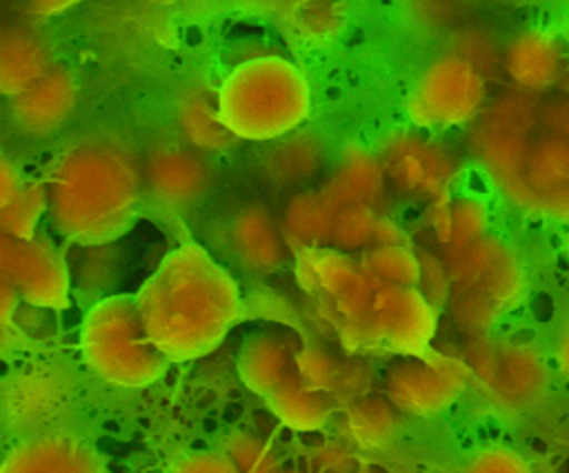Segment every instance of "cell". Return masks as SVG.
<instances>
[{
  "instance_id": "cell-9",
  "label": "cell",
  "mask_w": 569,
  "mask_h": 473,
  "mask_svg": "<svg viewBox=\"0 0 569 473\" xmlns=\"http://www.w3.org/2000/svg\"><path fill=\"white\" fill-rule=\"evenodd\" d=\"M4 278L18 300L40 309H60L69 300L67 260L40 240H11Z\"/></svg>"
},
{
  "instance_id": "cell-26",
  "label": "cell",
  "mask_w": 569,
  "mask_h": 473,
  "mask_svg": "<svg viewBox=\"0 0 569 473\" xmlns=\"http://www.w3.org/2000/svg\"><path fill=\"white\" fill-rule=\"evenodd\" d=\"M360 266L376 286H416L422 278L420 262L400 244H382L365 251Z\"/></svg>"
},
{
  "instance_id": "cell-8",
  "label": "cell",
  "mask_w": 569,
  "mask_h": 473,
  "mask_svg": "<svg viewBox=\"0 0 569 473\" xmlns=\"http://www.w3.org/2000/svg\"><path fill=\"white\" fill-rule=\"evenodd\" d=\"M142 184L149 193L167 207H193L216 184V169L189 144L153 149L142 167Z\"/></svg>"
},
{
  "instance_id": "cell-15",
  "label": "cell",
  "mask_w": 569,
  "mask_h": 473,
  "mask_svg": "<svg viewBox=\"0 0 569 473\" xmlns=\"http://www.w3.org/2000/svg\"><path fill=\"white\" fill-rule=\"evenodd\" d=\"M473 371L498 402L518 406L525 400H533L536 393H540V362L536 360L533 353L520 351L516 346H502L485 353L482 360L478 358Z\"/></svg>"
},
{
  "instance_id": "cell-6",
  "label": "cell",
  "mask_w": 569,
  "mask_h": 473,
  "mask_svg": "<svg viewBox=\"0 0 569 473\" xmlns=\"http://www.w3.org/2000/svg\"><path fill=\"white\" fill-rule=\"evenodd\" d=\"M485 100L480 71L462 56L449 53L433 60L407 100L413 124L427 129H449L471 122Z\"/></svg>"
},
{
  "instance_id": "cell-27",
  "label": "cell",
  "mask_w": 569,
  "mask_h": 473,
  "mask_svg": "<svg viewBox=\"0 0 569 473\" xmlns=\"http://www.w3.org/2000/svg\"><path fill=\"white\" fill-rule=\"evenodd\" d=\"M378 218L371 207L351 204L333 209L329 244L336 251H369L376 244Z\"/></svg>"
},
{
  "instance_id": "cell-36",
  "label": "cell",
  "mask_w": 569,
  "mask_h": 473,
  "mask_svg": "<svg viewBox=\"0 0 569 473\" xmlns=\"http://www.w3.org/2000/svg\"><path fill=\"white\" fill-rule=\"evenodd\" d=\"M567 60H569V53H567Z\"/></svg>"
},
{
  "instance_id": "cell-28",
  "label": "cell",
  "mask_w": 569,
  "mask_h": 473,
  "mask_svg": "<svg viewBox=\"0 0 569 473\" xmlns=\"http://www.w3.org/2000/svg\"><path fill=\"white\" fill-rule=\"evenodd\" d=\"M44 213L47 198L42 184H24L0 211V233L9 240H36V227Z\"/></svg>"
},
{
  "instance_id": "cell-18",
  "label": "cell",
  "mask_w": 569,
  "mask_h": 473,
  "mask_svg": "<svg viewBox=\"0 0 569 473\" xmlns=\"http://www.w3.org/2000/svg\"><path fill=\"white\" fill-rule=\"evenodd\" d=\"M49 53L40 36L27 27L0 29V93L18 98L49 71Z\"/></svg>"
},
{
  "instance_id": "cell-7",
  "label": "cell",
  "mask_w": 569,
  "mask_h": 473,
  "mask_svg": "<svg viewBox=\"0 0 569 473\" xmlns=\"http://www.w3.org/2000/svg\"><path fill=\"white\" fill-rule=\"evenodd\" d=\"M296 275L302 286L329 298L347 322H362L376 284L347 253L322 246L296 253Z\"/></svg>"
},
{
  "instance_id": "cell-32",
  "label": "cell",
  "mask_w": 569,
  "mask_h": 473,
  "mask_svg": "<svg viewBox=\"0 0 569 473\" xmlns=\"http://www.w3.org/2000/svg\"><path fill=\"white\" fill-rule=\"evenodd\" d=\"M340 7L336 4H302L296 11V22L307 36H327L338 27Z\"/></svg>"
},
{
  "instance_id": "cell-5",
  "label": "cell",
  "mask_w": 569,
  "mask_h": 473,
  "mask_svg": "<svg viewBox=\"0 0 569 473\" xmlns=\"http://www.w3.org/2000/svg\"><path fill=\"white\" fill-rule=\"evenodd\" d=\"M80 349L98 378L124 389L151 384L169 364L147 333L136 295L127 293L93 302L82 322Z\"/></svg>"
},
{
  "instance_id": "cell-29",
  "label": "cell",
  "mask_w": 569,
  "mask_h": 473,
  "mask_svg": "<svg viewBox=\"0 0 569 473\" xmlns=\"http://www.w3.org/2000/svg\"><path fill=\"white\" fill-rule=\"evenodd\" d=\"M109 244H76V253L67 260L71 286L78 284L82 291L109 286L116 278V258L109 251Z\"/></svg>"
},
{
  "instance_id": "cell-19",
  "label": "cell",
  "mask_w": 569,
  "mask_h": 473,
  "mask_svg": "<svg viewBox=\"0 0 569 473\" xmlns=\"http://www.w3.org/2000/svg\"><path fill=\"white\" fill-rule=\"evenodd\" d=\"M176 122L189 147L198 151H224L236 138L222 122L218 107V89L193 84L178 100Z\"/></svg>"
},
{
  "instance_id": "cell-21",
  "label": "cell",
  "mask_w": 569,
  "mask_h": 473,
  "mask_svg": "<svg viewBox=\"0 0 569 473\" xmlns=\"http://www.w3.org/2000/svg\"><path fill=\"white\" fill-rule=\"evenodd\" d=\"M333 209L320 191H296L280 215V229L291 251L329 246Z\"/></svg>"
},
{
  "instance_id": "cell-23",
  "label": "cell",
  "mask_w": 569,
  "mask_h": 473,
  "mask_svg": "<svg viewBox=\"0 0 569 473\" xmlns=\"http://www.w3.org/2000/svg\"><path fill=\"white\" fill-rule=\"evenodd\" d=\"M507 67L522 89L542 91L560 73V49L547 33H522L507 51Z\"/></svg>"
},
{
  "instance_id": "cell-16",
  "label": "cell",
  "mask_w": 569,
  "mask_h": 473,
  "mask_svg": "<svg viewBox=\"0 0 569 473\" xmlns=\"http://www.w3.org/2000/svg\"><path fill=\"white\" fill-rule=\"evenodd\" d=\"M460 366L451 360L407 364L389 378V393L407 411H433L460 386Z\"/></svg>"
},
{
  "instance_id": "cell-30",
  "label": "cell",
  "mask_w": 569,
  "mask_h": 473,
  "mask_svg": "<svg viewBox=\"0 0 569 473\" xmlns=\"http://www.w3.org/2000/svg\"><path fill=\"white\" fill-rule=\"evenodd\" d=\"M227 457L233 462L238 473H278L271 451L251 435L233 437L227 449Z\"/></svg>"
},
{
  "instance_id": "cell-33",
  "label": "cell",
  "mask_w": 569,
  "mask_h": 473,
  "mask_svg": "<svg viewBox=\"0 0 569 473\" xmlns=\"http://www.w3.org/2000/svg\"><path fill=\"white\" fill-rule=\"evenodd\" d=\"M169 473H238L227 453H191L180 457Z\"/></svg>"
},
{
  "instance_id": "cell-35",
  "label": "cell",
  "mask_w": 569,
  "mask_h": 473,
  "mask_svg": "<svg viewBox=\"0 0 569 473\" xmlns=\"http://www.w3.org/2000/svg\"><path fill=\"white\" fill-rule=\"evenodd\" d=\"M558 362H560L562 371L569 375V320H567L560 342H558Z\"/></svg>"
},
{
  "instance_id": "cell-13",
  "label": "cell",
  "mask_w": 569,
  "mask_h": 473,
  "mask_svg": "<svg viewBox=\"0 0 569 473\" xmlns=\"http://www.w3.org/2000/svg\"><path fill=\"white\" fill-rule=\"evenodd\" d=\"M382 173L405 193L433 195L449 180V158L445 151L416 138H398L385 147Z\"/></svg>"
},
{
  "instance_id": "cell-3",
  "label": "cell",
  "mask_w": 569,
  "mask_h": 473,
  "mask_svg": "<svg viewBox=\"0 0 569 473\" xmlns=\"http://www.w3.org/2000/svg\"><path fill=\"white\" fill-rule=\"evenodd\" d=\"M549 104L533 122L513 100L482 127V151L509 193L529 207L569 220V111Z\"/></svg>"
},
{
  "instance_id": "cell-14",
  "label": "cell",
  "mask_w": 569,
  "mask_h": 473,
  "mask_svg": "<svg viewBox=\"0 0 569 473\" xmlns=\"http://www.w3.org/2000/svg\"><path fill=\"white\" fill-rule=\"evenodd\" d=\"M229 240L238 262L258 273L278 269L289 251L280 220L258 202L242 207L231 218Z\"/></svg>"
},
{
  "instance_id": "cell-17",
  "label": "cell",
  "mask_w": 569,
  "mask_h": 473,
  "mask_svg": "<svg viewBox=\"0 0 569 473\" xmlns=\"http://www.w3.org/2000/svg\"><path fill=\"white\" fill-rule=\"evenodd\" d=\"M238 371L249 389L269 397L296 373V353L284 335L262 331L244 342L238 358Z\"/></svg>"
},
{
  "instance_id": "cell-12",
  "label": "cell",
  "mask_w": 569,
  "mask_h": 473,
  "mask_svg": "<svg viewBox=\"0 0 569 473\" xmlns=\"http://www.w3.org/2000/svg\"><path fill=\"white\" fill-rule=\"evenodd\" d=\"M0 473H102L98 455L80 440L42 433L20 442L0 464Z\"/></svg>"
},
{
  "instance_id": "cell-11",
  "label": "cell",
  "mask_w": 569,
  "mask_h": 473,
  "mask_svg": "<svg viewBox=\"0 0 569 473\" xmlns=\"http://www.w3.org/2000/svg\"><path fill=\"white\" fill-rule=\"evenodd\" d=\"M76 98L78 82L73 73L60 64H51L42 78L13 98V118L27 133L44 135L69 118Z\"/></svg>"
},
{
  "instance_id": "cell-2",
  "label": "cell",
  "mask_w": 569,
  "mask_h": 473,
  "mask_svg": "<svg viewBox=\"0 0 569 473\" xmlns=\"http://www.w3.org/2000/svg\"><path fill=\"white\" fill-rule=\"evenodd\" d=\"M47 215L73 244H109L138 211L142 178L133 162L109 144H78L62 151L44 182Z\"/></svg>"
},
{
  "instance_id": "cell-31",
  "label": "cell",
  "mask_w": 569,
  "mask_h": 473,
  "mask_svg": "<svg viewBox=\"0 0 569 473\" xmlns=\"http://www.w3.org/2000/svg\"><path fill=\"white\" fill-rule=\"evenodd\" d=\"M465 473H531V469L518 453L507 449H491L471 460Z\"/></svg>"
},
{
  "instance_id": "cell-20",
  "label": "cell",
  "mask_w": 569,
  "mask_h": 473,
  "mask_svg": "<svg viewBox=\"0 0 569 473\" xmlns=\"http://www.w3.org/2000/svg\"><path fill=\"white\" fill-rule=\"evenodd\" d=\"M325 164L322 144L309 133H291L271 142L262 155L264 180L276 189H296L311 182Z\"/></svg>"
},
{
  "instance_id": "cell-25",
  "label": "cell",
  "mask_w": 569,
  "mask_h": 473,
  "mask_svg": "<svg viewBox=\"0 0 569 473\" xmlns=\"http://www.w3.org/2000/svg\"><path fill=\"white\" fill-rule=\"evenodd\" d=\"M269 404L273 413L293 429H316L327 415L329 406L318 389L305 384L298 373L289 375L271 395Z\"/></svg>"
},
{
  "instance_id": "cell-24",
  "label": "cell",
  "mask_w": 569,
  "mask_h": 473,
  "mask_svg": "<svg viewBox=\"0 0 569 473\" xmlns=\"http://www.w3.org/2000/svg\"><path fill=\"white\" fill-rule=\"evenodd\" d=\"M64 386L51 373L33 371L20 375L7 391V411L13 422L36 426L47 422L62 404Z\"/></svg>"
},
{
  "instance_id": "cell-10",
  "label": "cell",
  "mask_w": 569,
  "mask_h": 473,
  "mask_svg": "<svg viewBox=\"0 0 569 473\" xmlns=\"http://www.w3.org/2000/svg\"><path fill=\"white\" fill-rule=\"evenodd\" d=\"M358 324L398 351H418L429 340L433 315L416 286H378L365 320Z\"/></svg>"
},
{
  "instance_id": "cell-1",
  "label": "cell",
  "mask_w": 569,
  "mask_h": 473,
  "mask_svg": "<svg viewBox=\"0 0 569 473\" xmlns=\"http://www.w3.org/2000/svg\"><path fill=\"white\" fill-rule=\"evenodd\" d=\"M136 302L169 362L204 355L242 315L236 278L196 242L169 251L140 284Z\"/></svg>"
},
{
  "instance_id": "cell-22",
  "label": "cell",
  "mask_w": 569,
  "mask_h": 473,
  "mask_svg": "<svg viewBox=\"0 0 569 473\" xmlns=\"http://www.w3.org/2000/svg\"><path fill=\"white\" fill-rule=\"evenodd\" d=\"M382 167L380 160L371 158L362 151L347 153L333 175L325 182L320 193L329 202L331 209L362 204L371 207V202L378 198L382 189Z\"/></svg>"
},
{
  "instance_id": "cell-4",
  "label": "cell",
  "mask_w": 569,
  "mask_h": 473,
  "mask_svg": "<svg viewBox=\"0 0 569 473\" xmlns=\"http://www.w3.org/2000/svg\"><path fill=\"white\" fill-rule=\"evenodd\" d=\"M218 107L236 140L271 144L296 133L307 120L311 89L293 62L258 56L224 76L218 87Z\"/></svg>"
},
{
  "instance_id": "cell-34",
  "label": "cell",
  "mask_w": 569,
  "mask_h": 473,
  "mask_svg": "<svg viewBox=\"0 0 569 473\" xmlns=\"http://www.w3.org/2000/svg\"><path fill=\"white\" fill-rule=\"evenodd\" d=\"M24 182L16 169V164L0 153V211L22 191Z\"/></svg>"
}]
</instances>
